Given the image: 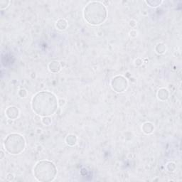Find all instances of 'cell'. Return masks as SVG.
Here are the masks:
<instances>
[{
    "mask_svg": "<svg viewBox=\"0 0 182 182\" xmlns=\"http://www.w3.org/2000/svg\"><path fill=\"white\" fill-rule=\"evenodd\" d=\"M143 132H145L146 134H150L152 132L153 130H154V127H153L152 124L150 123H146L144 124L143 125Z\"/></svg>",
    "mask_w": 182,
    "mask_h": 182,
    "instance_id": "10",
    "label": "cell"
},
{
    "mask_svg": "<svg viewBox=\"0 0 182 182\" xmlns=\"http://www.w3.org/2000/svg\"><path fill=\"white\" fill-rule=\"evenodd\" d=\"M168 96H169V93L167 90L164 89H161L159 90V93H158V97L161 100H165L168 98Z\"/></svg>",
    "mask_w": 182,
    "mask_h": 182,
    "instance_id": "9",
    "label": "cell"
},
{
    "mask_svg": "<svg viewBox=\"0 0 182 182\" xmlns=\"http://www.w3.org/2000/svg\"><path fill=\"white\" fill-rule=\"evenodd\" d=\"M112 87L117 92H123L127 87V82L125 78L122 76H117L112 80Z\"/></svg>",
    "mask_w": 182,
    "mask_h": 182,
    "instance_id": "5",
    "label": "cell"
},
{
    "mask_svg": "<svg viewBox=\"0 0 182 182\" xmlns=\"http://www.w3.org/2000/svg\"><path fill=\"white\" fill-rule=\"evenodd\" d=\"M4 148L12 154H19L25 147L24 137L18 134H11L5 139L4 143Z\"/></svg>",
    "mask_w": 182,
    "mask_h": 182,
    "instance_id": "4",
    "label": "cell"
},
{
    "mask_svg": "<svg viewBox=\"0 0 182 182\" xmlns=\"http://www.w3.org/2000/svg\"><path fill=\"white\" fill-rule=\"evenodd\" d=\"M158 45H159V46H160V48H159V50L157 51V53H159V54H162V53L165 51V50H166L165 46H164L162 44H158Z\"/></svg>",
    "mask_w": 182,
    "mask_h": 182,
    "instance_id": "12",
    "label": "cell"
},
{
    "mask_svg": "<svg viewBox=\"0 0 182 182\" xmlns=\"http://www.w3.org/2000/svg\"><path fill=\"white\" fill-rule=\"evenodd\" d=\"M33 110L37 115L43 117L51 115L58 108L57 99L53 93L48 91L40 92L33 97L32 102Z\"/></svg>",
    "mask_w": 182,
    "mask_h": 182,
    "instance_id": "1",
    "label": "cell"
},
{
    "mask_svg": "<svg viewBox=\"0 0 182 182\" xmlns=\"http://www.w3.org/2000/svg\"><path fill=\"white\" fill-rule=\"evenodd\" d=\"M77 139L75 137V135H68V136L66 137V142H67L68 145H69L70 146L75 145V143H76Z\"/></svg>",
    "mask_w": 182,
    "mask_h": 182,
    "instance_id": "11",
    "label": "cell"
},
{
    "mask_svg": "<svg viewBox=\"0 0 182 182\" xmlns=\"http://www.w3.org/2000/svg\"><path fill=\"white\" fill-rule=\"evenodd\" d=\"M84 18L92 25H100L107 18V10L100 2H90L84 9Z\"/></svg>",
    "mask_w": 182,
    "mask_h": 182,
    "instance_id": "2",
    "label": "cell"
},
{
    "mask_svg": "<svg viewBox=\"0 0 182 182\" xmlns=\"http://www.w3.org/2000/svg\"><path fill=\"white\" fill-rule=\"evenodd\" d=\"M48 67H49V69L51 71L54 73H57L61 70V66H60L59 62L58 61L51 62L49 66H48Z\"/></svg>",
    "mask_w": 182,
    "mask_h": 182,
    "instance_id": "7",
    "label": "cell"
},
{
    "mask_svg": "<svg viewBox=\"0 0 182 182\" xmlns=\"http://www.w3.org/2000/svg\"><path fill=\"white\" fill-rule=\"evenodd\" d=\"M6 115L9 119H15L19 116V110L15 107H10L6 110Z\"/></svg>",
    "mask_w": 182,
    "mask_h": 182,
    "instance_id": "6",
    "label": "cell"
},
{
    "mask_svg": "<svg viewBox=\"0 0 182 182\" xmlns=\"http://www.w3.org/2000/svg\"><path fill=\"white\" fill-rule=\"evenodd\" d=\"M34 174L39 181H51L57 174L55 164L49 161H39L34 169Z\"/></svg>",
    "mask_w": 182,
    "mask_h": 182,
    "instance_id": "3",
    "label": "cell"
},
{
    "mask_svg": "<svg viewBox=\"0 0 182 182\" xmlns=\"http://www.w3.org/2000/svg\"><path fill=\"white\" fill-rule=\"evenodd\" d=\"M68 23L65 19H59L56 22V27L60 30H64L67 28Z\"/></svg>",
    "mask_w": 182,
    "mask_h": 182,
    "instance_id": "8",
    "label": "cell"
}]
</instances>
